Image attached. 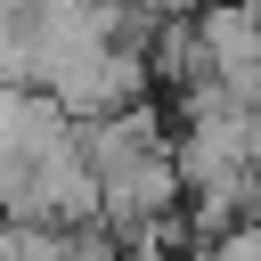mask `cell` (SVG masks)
I'll use <instances>...</instances> for the list:
<instances>
[{
  "mask_svg": "<svg viewBox=\"0 0 261 261\" xmlns=\"http://www.w3.org/2000/svg\"><path fill=\"white\" fill-rule=\"evenodd\" d=\"M49 90H57V106H65L73 122H90V114H122V106H139V98L155 90V65H147V49L106 41V49H90V57L57 65V73H49Z\"/></svg>",
  "mask_w": 261,
  "mask_h": 261,
  "instance_id": "6da1fadb",
  "label": "cell"
},
{
  "mask_svg": "<svg viewBox=\"0 0 261 261\" xmlns=\"http://www.w3.org/2000/svg\"><path fill=\"white\" fill-rule=\"evenodd\" d=\"M188 204V179H179V163H171V147H147V155H130L122 171H106V228L114 237H130V228H147V220H163V212H179Z\"/></svg>",
  "mask_w": 261,
  "mask_h": 261,
  "instance_id": "7a4b0ae2",
  "label": "cell"
},
{
  "mask_svg": "<svg viewBox=\"0 0 261 261\" xmlns=\"http://www.w3.org/2000/svg\"><path fill=\"white\" fill-rule=\"evenodd\" d=\"M73 139V114L57 106V90H16V82H0V155H49V147H65Z\"/></svg>",
  "mask_w": 261,
  "mask_h": 261,
  "instance_id": "3957f363",
  "label": "cell"
},
{
  "mask_svg": "<svg viewBox=\"0 0 261 261\" xmlns=\"http://www.w3.org/2000/svg\"><path fill=\"white\" fill-rule=\"evenodd\" d=\"M253 171H261V106H253Z\"/></svg>",
  "mask_w": 261,
  "mask_h": 261,
  "instance_id": "277c9868",
  "label": "cell"
}]
</instances>
